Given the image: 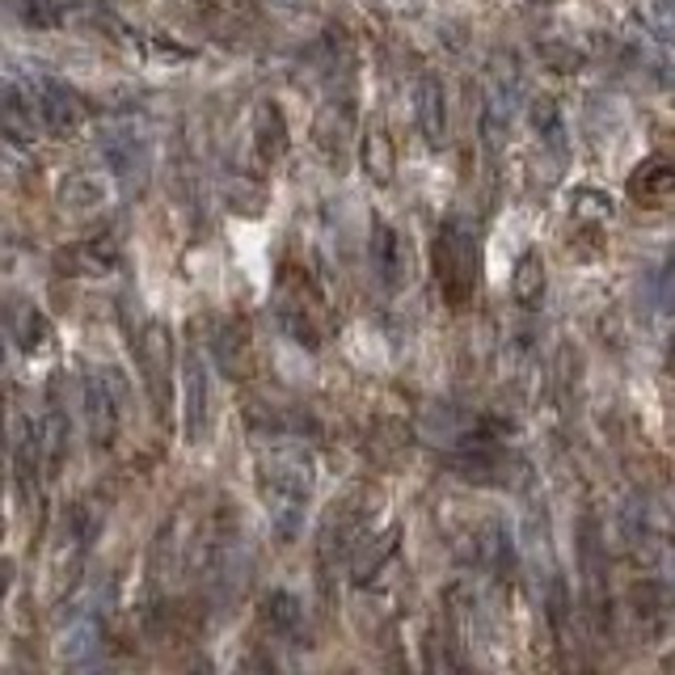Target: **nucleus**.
Masks as SVG:
<instances>
[{"instance_id": "nucleus-11", "label": "nucleus", "mask_w": 675, "mask_h": 675, "mask_svg": "<svg viewBox=\"0 0 675 675\" xmlns=\"http://www.w3.org/2000/svg\"><path fill=\"white\" fill-rule=\"evenodd\" d=\"M359 161H363V173L380 182V187H389L393 182V169H397V157H393V139L389 132L372 123L368 132H363V144H359Z\"/></svg>"}, {"instance_id": "nucleus-27", "label": "nucleus", "mask_w": 675, "mask_h": 675, "mask_svg": "<svg viewBox=\"0 0 675 675\" xmlns=\"http://www.w3.org/2000/svg\"><path fill=\"white\" fill-rule=\"evenodd\" d=\"M659 304H663V308H675V254L663 262V270H659Z\"/></svg>"}, {"instance_id": "nucleus-4", "label": "nucleus", "mask_w": 675, "mask_h": 675, "mask_svg": "<svg viewBox=\"0 0 675 675\" xmlns=\"http://www.w3.org/2000/svg\"><path fill=\"white\" fill-rule=\"evenodd\" d=\"M372 267H376L380 283L389 292H402L405 283H409V270H414V262H409V241H405L393 224H376V233H372Z\"/></svg>"}, {"instance_id": "nucleus-15", "label": "nucleus", "mask_w": 675, "mask_h": 675, "mask_svg": "<svg viewBox=\"0 0 675 675\" xmlns=\"http://www.w3.org/2000/svg\"><path fill=\"white\" fill-rule=\"evenodd\" d=\"M203 423H207V372L199 363V355H187V439L199 443L203 435Z\"/></svg>"}, {"instance_id": "nucleus-18", "label": "nucleus", "mask_w": 675, "mask_h": 675, "mask_svg": "<svg viewBox=\"0 0 675 675\" xmlns=\"http://www.w3.org/2000/svg\"><path fill=\"white\" fill-rule=\"evenodd\" d=\"M216 359H220V368H224L233 380L249 376L254 355H249V334H245L241 325H224V334L216 338Z\"/></svg>"}, {"instance_id": "nucleus-20", "label": "nucleus", "mask_w": 675, "mask_h": 675, "mask_svg": "<svg viewBox=\"0 0 675 675\" xmlns=\"http://www.w3.org/2000/svg\"><path fill=\"white\" fill-rule=\"evenodd\" d=\"M262 621L270 625V633H296L300 599L292 592H270L267 599H262Z\"/></svg>"}, {"instance_id": "nucleus-6", "label": "nucleus", "mask_w": 675, "mask_h": 675, "mask_svg": "<svg viewBox=\"0 0 675 675\" xmlns=\"http://www.w3.org/2000/svg\"><path fill=\"white\" fill-rule=\"evenodd\" d=\"M38 119H43V127L55 135L77 132V127L85 123L81 93L68 89V85H59V81H43V89H38Z\"/></svg>"}, {"instance_id": "nucleus-22", "label": "nucleus", "mask_w": 675, "mask_h": 675, "mask_svg": "<svg viewBox=\"0 0 675 675\" xmlns=\"http://www.w3.org/2000/svg\"><path fill=\"white\" fill-rule=\"evenodd\" d=\"M13 334H18V347H22L26 355L47 351V347H52V325H47V317H43L38 308H22V313H18V325H13Z\"/></svg>"}, {"instance_id": "nucleus-14", "label": "nucleus", "mask_w": 675, "mask_h": 675, "mask_svg": "<svg viewBox=\"0 0 675 675\" xmlns=\"http://www.w3.org/2000/svg\"><path fill=\"white\" fill-rule=\"evenodd\" d=\"M397 553V528H389V532H380L376 540H363V549L351 558V578L355 587H368L372 578H376L384 562Z\"/></svg>"}, {"instance_id": "nucleus-23", "label": "nucleus", "mask_w": 675, "mask_h": 675, "mask_svg": "<svg viewBox=\"0 0 675 675\" xmlns=\"http://www.w3.org/2000/svg\"><path fill=\"white\" fill-rule=\"evenodd\" d=\"M633 604H638V621L650 625V629H659V625L667 621V595H663L659 583L633 587Z\"/></svg>"}, {"instance_id": "nucleus-10", "label": "nucleus", "mask_w": 675, "mask_h": 675, "mask_svg": "<svg viewBox=\"0 0 675 675\" xmlns=\"http://www.w3.org/2000/svg\"><path fill=\"white\" fill-rule=\"evenodd\" d=\"M59 267H68L64 274H106V270L119 267V241L93 237V241L72 245V249L59 254Z\"/></svg>"}, {"instance_id": "nucleus-1", "label": "nucleus", "mask_w": 675, "mask_h": 675, "mask_svg": "<svg viewBox=\"0 0 675 675\" xmlns=\"http://www.w3.org/2000/svg\"><path fill=\"white\" fill-rule=\"evenodd\" d=\"M308 490H313V469H308V460L300 457V452L283 448V452H274L267 460V469H262V494H267L270 519H274V528H279L283 540L296 537L300 511L308 503Z\"/></svg>"}, {"instance_id": "nucleus-3", "label": "nucleus", "mask_w": 675, "mask_h": 675, "mask_svg": "<svg viewBox=\"0 0 675 675\" xmlns=\"http://www.w3.org/2000/svg\"><path fill=\"white\" fill-rule=\"evenodd\" d=\"M578 562H583V587H587V612H592L595 629H608V562H604V540H599V524L595 515L583 519L578 532Z\"/></svg>"}, {"instance_id": "nucleus-25", "label": "nucleus", "mask_w": 675, "mask_h": 675, "mask_svg": "<svg viewBox=\"0 0 675 675\" xmlns=\"http://www.w3.org/2000/svg\"><path fill=\"white\" fill-rule=\"evenodd\" d=\"M574 216H583V220H608L612 216V199L604 194V190H592V187H583V190H574Z\"/></svg>"}, {"instance_id": "nucleus-12", "label": "nucleus", "mask_w": 675, "mask_h": 675, "mask_svg": "<svg viewBox=\"0 0 675 675\" xmlns=\"http://www.w3.org/2000/svg\"><path fill=\"white\" fill-rule=\"evenodd\" d=\"M102 157H106L110 173H114L119 182L132 187V178L144 169V144L127 132H110V135H102Z\"/></svg>"}, {"instance_id": "nucleus-21", "label": "nucleus", "mask_w": 675, "mask_h": 675, "mask_svg": "<svg viewBox=\"0 0 675 675\" xmlns=\"http://www.w3.org/2000/svg\"><path fill=\"white\" fill-rule=\"evenodd\" d=\"M532 127L549 148H558V153L566 148V123H562V110L553 98H532Z\"/></svg>"}, {"instance_id": "nucleus-24", "label": "nucleus", "mask_w": 675, "mask_h": 675, "mask_svg": "<svg viewBox=\"0 0 675 675\" xmlns=\"http://www.w3.org/2000/svg\"><path fill=\"white\" fill-rule=\"evenodd\" d=\"M537 55H540V64L553 68V72H578V68H583V55L574 52L570 43H540Z\"/></svg>"}, {"instance_id": "nucleus-13", "label": "nucleus", "mask_w": 675, "mask_h": 675, "mask_svg": "<svg viewBox=\"0 0 675 675\" xmlns=\"http://www.w3.org/2000/svg\"><path fill=\"white\" fill-rule=\"evenodd\" d=\"M544 258H540L537 249H528L519 262H515V274H511V296L519 308H540V300H544Z\"/></svg>"}, {"instance_id": "nucleus-28", "label": "nucleus", "mask_w": 675, "mask_h": 675, "mask_svg": "<svg viewBox=\"0 0 675 675\" xmlns=\"http://www.w3.org/2000/svg\"><path fill=\"white\" fill-rule=\"evenodd\" d=\"M659 81H663V89H667V93L675 98V68H672V64H659Z\"/></svg>"}, {"instance_id": "nucleus-16", "label": "nucleus", "mask_w": 675, "mask_h": 675, "mask_svg": "<svg viewBox=\"0 0 675 675\" xmlns=\"http://www.w3.org/2000/svg\"><path fill=\"white\" fill-rule=\"evenodd\" d=\"M38 123H34V102L22 98V89L18 85H9L4 89V135H9V144L13 148H26L38 139Z\"/></svg>"}, {"instance_id": "nucleus-8", "label": "nucleus", "mask_w": 675, "mask_h": 675, "mask_svg": "<svg viewBox=\"0 0 675 675\" xmlns=\"http://www.w3.org/2000/svg\"><path fill=\"white\" fill-rule=\"evenodd\" d=\"M672 194H675V161H667V157H646V161L629 173V199H638L642 207H659Z\"/></svg>"}, {"instance_id": "nucleus-17", "label": "nucleus", "mask_w": 675, "mask_h": 675, "mask_svg": "<svg viewBox=\"0 0 675 675\" xmlns=\"http://www.w3.org/2000/svg\"><path fill=\"white\" fill-rule=\"evenodd\" d=\"M254 144H258V157L262 161H279L288 153V123L279 106H258V119H254Z\"/></svg>"}, {"instance_id": "nucleus-2", "label": "nucleus", "mask_w": 675, "mask_h": 675, "mask_svg": "<svg viewBox=\"0 0 675 675\" xmlns=\"http://www.w3.org/2000/svg\"><path fill=\"white\" fill-rule=\"evenodd\" d=\"M435 283L448 300V308H469L473 304V292H477V245H473V233L460 224V220H448L435 237Z\"/></svg>"}, {"instance_id": "nucleus-26", "label": "nucleus", "mask_w": 675, "mask_h": 675, "mask_svg": "<svg viewBox=\"0 0 675 675\" xmlns=\"http://www.w3.org/2000/svg\"><path fill=\"white\" fill-rule=\"evenodd\" d=\"M22 18L34 30H55L64 22V4L59 0H22Z\"/></svg>"}, {"instance_id": "nucleus-5", "label": "nucleus", "mask_w": 675, "mask_h": 675, "mask_svg": "<svg viewBox=\"0 0 675 675\" xmlns=\"http://www.w3.org/2000/svg\"><path fill=\"white\" fill-rule=\"evenodd\" d=\"M85 423H89L93 448H110L114 443V435H119V405H114L106 376H98V372L85 376Z\"/></svg>"}, {"instance_id": "nucleus-7", "label": "nucleus", "mask_w": 675, "mask_h": 675, "mask_svg": "<svg viewBox=\"0 0 675 675\" xmlns=\"http://www.w3.org/2000/svg\"><path fill=\"white\" fill-rule=\"evenodd\" d=\"M132 351L144 380H148V389H153V402H165V372H169V351H173L169 347V329L148 322L144 338H132Z\"/></svg>"}, {"instance_id": "nucleus-19", "label": "nucleus", "mask_w": 675, "mask_h": 675, "mask_svg": "<svg viewBox=\"0 0 675 675\" xmlns=\"http://www.w3.org/2000/svg\"><path fill=\"white\" fill-rule=\"evenodd\" d=\"M102 199H106V187H102L93 173H72V178L59 187V203H64L68 212H93V207H102Z\"/></svg>"}, {"instance_id": "nucleus-9", "label": "nucleus", "mask_w": 675, "mask_h": 675, "mask_svg": "<svg viewBox=\"0 0 675 675\" xmlns=\"http://www.w3.org/2000/svg\"><path fill=\"white\" fill-rule=\"evenodd\" d=\"M414 119L427 144H443L448 135V106H443V85L439 77H423L414 89Z\"/></svg>"}]
</instances>
